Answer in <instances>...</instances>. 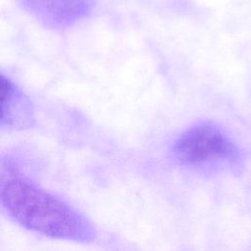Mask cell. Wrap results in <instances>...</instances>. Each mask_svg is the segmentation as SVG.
I'll use <instances>...</instances> for the list:
<instances>
[{
	"label": "cell",
	"instance_id": "4",
	"mask_svg": "<svg viewBox=\"0 0 251 251\" xmlns=\"http://www.w3.org/2000/svg\"><path fill=\"white\" fill-rule=\"evenodd\" d=\"M26 5L38 17H51L55 19V13L65 18L67 23L76 21L84 16L91 7L90 0H25Z\"/></svg>",
	"mask_w": 251,
	"mask_h": 251
},
{
	"label": "cell",
	"instance_id": "3",
	"mask_svg": "<svg viewBox=\"0 0 251 251\" xmlns=\"http://www.w3.org/2000/svg\"><path fill=\"white\" fill-rule=\"evenodd\" d=\"M34 123L31 101L9 77L0 74V126L27 128Z\"/></svg>",
	"mask_w": 251,
	"mask_h": 251
},
{
	"label": "cell",
	"instance_id": "2",
	"mask_svg": "<svg viewBox=\"0 0 251 251\" xmlns=\"http://www.w3.org/2000/svg\"><path fill=\"white\" fill-rule=\"evenodd\" d=\"M173 153L185 165L209 161L234 160L238 156L235 144L225 131L213 123H201L186 129L175 142Z\"/></svg>",
	"mask_w": 251,
	"mask_h": 251
},
{
	"label": "cell",
	"instance_id": "1",
	"mask_svg": "<svg viewBox=\"0 0 251 251\" xmlns=\"http://www.w3.org/2000/svg\"><path fill=\"white\" fill-rule=\"evenodd\" d=\"M0 204L23 226L43 235L77 242L94 236L76 211L15 174L0 176Z\"/></svg>",
	"mask_w": 251,
	"mask_h": 251
}]
</instances>
